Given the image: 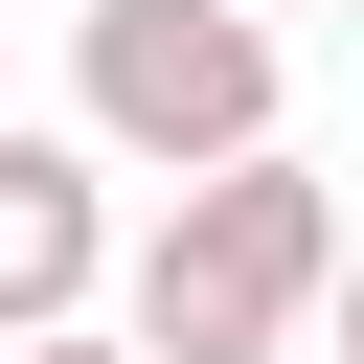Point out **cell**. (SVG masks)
<instances>
[{
  "mask_svg": "<svg viewBox=\"0 0 364 364\" xmlns=\"http://www.w3.org/2000/svg\"><path fill=\"white\" fill-rule=\"evenodd\" d=\"M318 273H341V205H318L296 136H250V159H205V182L159 205L114 341H136V364H273V341L318 318Z\"/></svg>",
  "mask_w": 364,
  "mask_h": 364,
  "instance_id": "6da1fadb",
  "label": "cell"
},
{
  "mask_svg": "<svg viewBox=\"0 0 364 364\" xmlns=\"http://www.w3.org/2000/svg\"><path fill=\"white\" fill-rule=\"evenodd\" d=\"M68 114H91V159H159V182L250 159L273 136V0H91L68 23Z\"/></svg>",
  "mask_w": 364,
  "mask_h": 364,
  "instance_id": "7a4b0ae2",
  "label": "cell"
},
{
  "mask_svg": "<svg viewBox=\"0 0 364 364\" xmlns=\"http://www.w3.org/2000/svg\"><path fill=\"white\" fill-rule=\"evenodd\" d=\"M114 296V182H91V136H0V341H46V318H91Z\"/></svg>",
  "mask_w": 364,
  "mask_h": 364,
  "instance_id": "3957f363",
  "label": "cell"
},
{
  "mask_svg": "<svg viewBox=\"0 0 364 364\" xmlns=\"http://www.w3.org/2000/svg\"><path fill=\"white\" fill-rule=\"evenodd\" d=\"M0 364H136V341H91V318H46V341H0Z\"/></svg>",
  "mask_w": 364,
  "mask_h": 364,
  "instance_id": "277c9868",
  "label": "cell"
}]
</instances>
